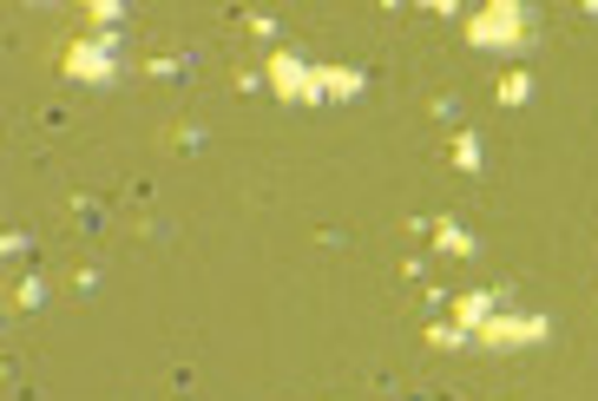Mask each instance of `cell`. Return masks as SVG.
<instances>
[{"label": "cell", "mask_w": 598, "mask_h": 401, "mask_svg": "<svg viewBox=\"0 0 598 401\" xmlns=\"http://www.w3.org/2000/svg\"><path fill=\"white\" fill-rule=\"evenodd\" d=\"M461 33L480 53H520L533 40V13H526V0H486L461 20Z\"/></svg>", "instance_id": "6da1fadb"}, {"label": "cell", "mask_w": 598, "mask_h": 401, "mask_svg": "<svg viewBox=\"0 0 598 401\" xmlns=\"http://www.w3.org/2000/svg\"><path fill=\"white\" fill-rule=\"evenodd\" d=\"M60 73L73 86H113V73H119V33H73L66 53H60Z\"/></svg>", "instance_id": "7a4b0ae2"}, {"label": "cell", "mask_w": 598, "mask_h": 401, "mask_svg": "<svg viewBox=\"0 0 598 401\" xmlns=\"http://www.w3.org/2000/svg\"><path fill=\"white\" fill-rule=\"evenodd\" d=\"M546 336H553L546 316H506V309H493L474 329V349H526V342H546Z\"/></svg>", "instance_id": "3957f363"}, {"label": "cell", "mask_w": 598, "mask_h": 401, "mask_svg": "<svg viewBox=\"0 0 598 401\" xmlns=\"http://www.w3.org/2000/svg\"><path fill=\"white\" fill-rule=\"evenodd\" d=\"M263 80H270V93H276V99H290V106L323 99V93H316V66H310V60H296V53H270Z\"/></svg>", "instance_id": "277c9868"}, {"label": "cell", "mask_w": 598, "mask_h": 401, "mask_svg": "<svg viewBox=\"0 0 598 401\" xmlns=\"http://www.w3.org/2000/svg\"><path fill=\"white\" fill-rule=\"evenodd\" d=\"M361 86H368V73H356V66H316L323 99H361Z\"/></svg>", "instance_id": "5b68a950"}, {"label": "cell", "mask_w": 598, "mask_h": 401, "mask_svg": "<svg viewBox=\"0 0 598 401\" xmlns=\"http://www.w3.org/2000/svg\"><path fill=\"white\" fill-rule=\"evenodd\" d=\"M448 309H454V329H461V336H474L480 323L493 316V289H461Z\"/></svg>", "instance_id": "8992f818"}, {"label": "cell", "mask_w": 598, "mask_h": 401, "mask_svg": "<svg viewBox=\"0 0 598 401\" xmlns=\"http://www.w3.org/2000/svg\"><path fill=\"white\" fill-rule=\"evenodd\" d=\"M428 238H434V251H448V257H474V238H468L454 218H434V224H428Z\"/></svg>", "instance_id": "52a82bcc"}, {"label": "cell", "mask_w": 598, "mask_h": 401, "mask_svg": "<svg viewBox=\"0 0 598 401\" xmlns=\"http://www.w3.org/2000/svg\"><path fill=\"white\" fill-rule=\"evenodd\" d=\"M493 99H500V106H526V99H533V73H520V66H513V73H500Z\"/></svg>", "instance_id": "ba28073f"}, {"label": "cell", "mask_w": 598, "mask_h": 401, "mask_svg": "<svg viewBox=\"0 0 598 401\" xmlns=\"http://www.w3.org/2000/svg\"><path fill=\"white\" fill-rule=\"evenodd\" d=\"M468 342H474V336H461L454 323H448V329H441V323H428V349H468Z\"/></svg>", "instance_id": "9c48e42d"}, {"label": "cell", "mask_w": 598, "mask_h": 401, "mask_svg": "<svg viewBox=\"0 0 598 401\" xmlns=\"http://www.w3.org/2000/svg\"><path fill=\"white\" fill-rule=\"evenodd\" d=\"M454 165H461V171H480V138L474 133H454Z\"/></svg>", "instance_id": "30bf717a"}, {"label": "cell", "mask_w": 598, "mask_h": 401, "mask_svg": "<svg viewBox=\"0 0 598 401\" xmlns=\"http://www.w3.org/2000/svg\"><path fill=\"white\" fill-rule=\"evenodd\" d=\"M86 20H93V27H119L125 7H119V0H93V7H86Z\"/></svg>", "instance_id": "8fae6325"}, {"label": "cell", "mask_w": 598, "mask_h": 401, "mask_svg": "<svg viewBox=\"0 0 598 401\" xmlns=\"http://www.w3.org/2000/svg\"><path fill=\"white\" fill-rule=\"evenodd\" d=\"M33 303H40V283H13L7 289V309H33Z\"/></svg>", "instance_id": "7c38bea8"}]
</instances>
